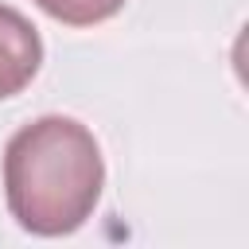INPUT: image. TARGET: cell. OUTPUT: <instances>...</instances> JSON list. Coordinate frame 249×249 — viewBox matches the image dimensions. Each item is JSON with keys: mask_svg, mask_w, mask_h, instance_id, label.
I'll return each mask as SVG.
<instances>
[{"mask_svg": "<svg viewBox=\"0 0 249 249\" xmlns=\"http://www.w3.org/2000/svg\"><path fill=\"white\" fill-rule=\"evenodd\" d=\"M105 163L93 132L74 117H39L4 148V195L12 218L39 237L74 233L97 206Z\"/></svg>", "mask_w": 249, "mask_h": 249, "instance_id": "obj_1", "label": "cell"}, {"mask_svg": "<svg viewBox=\"0 0 249 249\" xmlns=\"http://www.w3.org/2000/svg\"><path fill=\"white\" fill-rule=\"evenodd\" d=\"M43 62V39L31 19L8 4H0V101L16 97Z\"/></svg>", "mask_w": 249, "mask_h": 249, "instance_id": "obj_2", "label": "cell"}, {"mask_svg": "<svg viewBox=\"0 0 249 249\" xmlns=\"http://www.w3.org/2000/svg\"><path fill=\"white\" fill-rule=\"evenodd\" d=\"M51 19L70 23V27H93L124 8V0H35Z\"/></svg>", "mask_w": 249, "mask_h": 249, "instance_id": "obj_3", "label": "cell"}]
</instances>
